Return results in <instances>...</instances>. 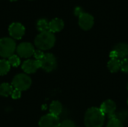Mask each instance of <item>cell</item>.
<instances>
[{"instance_id":"obj_1","label":"cell","mask_w":128,"mask_h":127,"mask_svg":"<svg viewBox=\"0 0 128 127\" xmlns=\"http://www.w3.org/2000/svg\"><path fill=\"white\" fill-rule=\"evenodd\" d=\"M105 121V115L100 108L88 109L85 115L84 122L86 127H102Z\"/></svg>"},{"instance_id":"obj_2","label":"cell","mask_w":128,"mask_h":127,"mask_svg":"<svg viewBox=\"0 0 128 127\" xmlns=\"http://www.w3.org/2000/svg\"><path fill=\"white\" fill-rule=\"evenodd\" d=\"M56 43V37L50 31L40 32L34 39V45L40 50H49L52 49Z\"/></svg>"},{"instance_id":"obj_3","label":"cell","mask_w":128,"mask_h":127,"mask_svg":"<svg viewBox=\"0 0 128 127\" xmlns=\"http://www.w3.org/2000/svg\"><path fill=\"white\" fill-rule=\"evenodd\" d=\"M16 50V44L14 40L11 37H3L0 39V56L8 58L14 55Z\"/></svg>"},{"instance_id":"obj_4","label":"cell","mask_w":128,"mask_h":127,"mask_svg":"<svg viewBox=\"0 0 128 127\" xmlns=\"http://www.w3.org/2000/svg\"><path fill=\"white\" fill-rule=\"evenodd\" d=\"M32 79L26 73H19L16 75L11 82L14 89L20 90L21 91L28 90L32 85Z\"/></svg>"},{"instance_id":"obj_5","label":"cell","mask_w":128,"mask_h":127,"mask_svg":"<svg viewBox=\"0 0 128 127\" xmlns=\"http://www.w3.org/2000/svg\"><path fill=\"white\" fill-rule=\"evenodd\" d=\"M40 61L41 68L47 73L53 71L57 67L56 58L52 53H45L44 58Z\"/></svg>"},{"instance_id":"obj_6","label":"cell","mask_w":128,"mask_h":127,"mask_svg":"<svg viewBox=\"0 0 128 127\" xmlns=\"http://www.w3.org/2000/svg\"><path fill=\"white\" fill-rule=\"evenodd\" d=\"M16 55L20 58H28L33 56L35 51L34 46L28 42H22L16 46Z\"/></svg>"},{"instance_id":"obj_7","label":"cell","mask_w":128,"mask_h":127,"mask_svg":"<svg viewBox=\"0 0 128 127\" xmlns=\"http://www.w3.org/2000/svg\"><path fill=\"white\" fill-rule=\"evenodd\" d=\"M40 127H60V120L59 118L51 114L46 115L39 121Z\"/></svg>"},{"instance_id":"obj_8","label":"cell","mask_w":128,"mask_h":127,"mask_svg":"<svg viewBox=\"0 0 128 127\" xmlns=\"http://www.w3.org/2000/svg\"><path fill=\"white\" fill-rule=\"evenodd\" d=\"M25 27L20 22H13L9 25L8 32L11 38L15 40L21 39L25 34Z\"/></svg>"},{"instance_id":"obj_9","label":"cell","mask_w":128,"mask_h":127,"mask_svg":"<svg viewBox=\"0 0 128 127\" xmlns=\"http://www.w3.org/2000/svg\"><path fill=\"white\" fill-rule=\"evenodd\" d=\"M22 70L26 74L34 73L39 68H41L40 61L35 59H27L22 64Z\"/></svg>"},{"instance_id":"obj_10","label":"cell","mask_w":128,"mask_h":127,"mask_svg":"<svg viewBox=\"0 0 128 127\" xmlns=\"http://www.w3.org/2000/svg\"><path fill=\"white\" fill-rule=\"evenodd\" d=\"M94 17L88 13L84 12L79 16V25L83 30L91 29L94 25Z\"/></svg>"},{"instance_id":"obj_11","label":"cell","mask_w":128,"mask_h":127,"mask_svg":"<svg viewBox=\"0 0 128 127\" xmlns=\"http://www.w3.org/2000/svg\"><path fill=\"white\" fill-rule=\"evenodd\" d=\"M100 110L104 115H107L110 118L111 116L115 115L116 111V104L112 100H107L104 101L100 106Z\"/></svg>"},{"instance_id":"obj_12","label":"cell","mask_w":128,"mask_h":127,"mask_svg":"<svg viewBox=\"0 0 128 127\" xmlns=\"http://www.w3.org/2000/svg\"><path fill=\"white\" fill-rule=\"evenodd\" d=\"M112 51L115 52L117 59H124L128 56V44L119 43L115 46Z\"/></svg>"},{"instance_id":"obj_13","label":"cell","mask_w":128,"mask_h":127,"mask_svg":"<svg viewBox=\"0 0 128 127\" xmlns=\"http://www.w3.org/2000/svg\"><path fill=\"white\" fill-rule=\"evenodd\" d=\"M64 21L59 18H55L49 22V31L52 33L59 32L64 28Z\"/></svg>"},{"instance_id":"obj_14","label":"cell","mask_w":128,"mask_h":127,"mask_svg":"<svg viewBox=\"0 0 128 127\" xmlns=\"http://www.w3.org/2000/svg\"><path fill=\"white\" fill-rule=\"evenodd\" d=\"M14 91V87L11 84L8 82H4L0 85V96L8 97L11 96V94Z\"/></svg>"},{"instance_id":"obj_15","label":"cell","mask_w":128,"mask_h":127,"mask_svg":"<svg viewBox=\"0 0 128 127\" xmlns=\"http://www.w3.org/2000/svg\"><path fill=\"white\" fill-rule=\"evenodd\" d=\"M62 112V105L59 101L55 100L50 106V114L58 117Z\"/></svg>"},{"instance_id":"obj_16","label":"cell","mask_w":128,"mask_h":127,"mask_svg":"<svg viewBox=\"0 0 128 127\" xmlns=\"http://www.w3.org/2000/svg\"><path fill=\"white\" fill-rule=\"evenodd\" d=\"M107 67L111 73H117L121 69V61L117 58H111L107 64Z\"/></svg>"},{"instance_id":"obj_17","label":"cell","mask_w":128,"mask_h":127,"mask_svg":"<svg viewBox=\"0 0 128 127\" xmlns=\"http://www.w3.org/2000/svg\"><path fill=\"white\" fill-rule=\"evenodd\" d=\"M111 118H116L118 121H120L122 124L127 123L128 121V110L123 109L117 113L116 112L115 115L111 116L109 119H111Z\"/></svg>"},{"instance_id":"obj_18","label":"cell","mask_w":128,"mask_h":127,"mask_svg":"<svg viewBox=\"0 0 128 127\" xmlns=\"http://www.w3.org/2000/svg\"><path fill=\"white\" fill-rule=\"evenodd\" d=\"M10 65L8 60L1 59L0 60V76H4L8 74L10 71Z\"/></svg>"},{"instance_id":"obj_19","label":"cell","mask_w":128,"mask_h":127,"mask_svg":"<svg viewBox=\"0 0 128 127\" xmlns=\"http://www.w3.org/2000/svg\"><path fill=\"white\" fill-rule=\"evenodd\" d=\"M37 29L40 32L49 31V22L45 19H40L37 22Z\"/></svg>"},{"instance_id":"obj_20","label":"cell","mask_w":128,"mask_h":127,"mask_svg":"<svg viewBox=\"0 0 128 127\" xmlns=\"http://www.w3.org/2000/svg\"><path fill=\"white\" fill-rule=\"evenodd\" d=\"M8 61L10 67H17L21 64L20 58L17 55H15V54L13 55H11L10 57H9Z\"/></svg>"},{"instance_id":"obj_21","label":"cell","mask_w":128,"mask_h":127,"mask_svg":"<svg viewBox=\"0 0 128 127\" xmlns=\"http://www.w3.org/2000/svg\"><path fill=\"white\" fill-rule=\"evenodd\" d=\"M106 127H124L123 124L116 118H111L109 120Z\"/></svg>"},{"instance_id":"obj_22","label":"cell","mask_w":128,"mask_h":127,"mask_svg":"<svg viewBox=\"0 0 128 127\" xmlns=\"http://www.w3.org/2000/svg\"><path fill=\"white\" fill-rule=\"evenodd\" d=\"M44 55H45V53H44L42 50L37 49V50H35V51H34L33 56H34V59H35V60L40 61V60L44 58Z\"/></svg>"},{"instance_id":"obj_23","label":"cell","mask_w":128,"mask_h":127,"mask_svg":"<svg viewBox=\"0 0 128 127\" xmlns=\"http://www.w3.org/2000/svg\"><path fill=\"white\" fill-rule=\"evenodd\" d=\"M121 70L124 73H128V58L122 59L121 61Z\"/></svg>"},{"instance_id":"obj_24","label":"cell","mask_w":128,"mask_h":127,"mask_svg":"<svg viewBox=\"0 0 128 127\" xmlns=\"http://www.w3.org/2000/svg\"><path fill=\"white\" fill-rule=\"evenodd\" d=\"M60 127H76L75 126V124L71 120H64L63 121L61 124Z\"/></svg>"},{"instance_id":"obj_25","label":"cell","mask_w":128,"mask_h":127,"mask_svg":"<svg viewBox=\"0 0 128 127\" xmlns=\"http://www.w3.org/2000/svg\"><path fill=\"white\" fill-rule=\"evenodd\" d=\"M21 91L20 90H17V89H14L12 94H11V97L12 99L14 100H17V99H20V97H21Z\"/></svg>"},{"instance_id":"obj_26","label":"cell","mask_w":128,"mask_h":127,"mask_svg":"<svg viewBox=\"0 0 128 127\" xmlns=\"http://www.w3.org/2000/svg\"><path fill=\"white\" fill-rule=\"evenodd\" d=\"M84 12H83V10L81 7H76L75 9H74V14L77 16H80L81 14H82Z\"/></svg>"},{"instance_id":"obj_27","label":"cell","mask_w":128,"mask_h":127,"mask_svg":"<svg viewBox=\"0 0 128 127\" xmlns=\"http://www.w3.org/2000/svg\"><path fill=\"white\" fill-rule=\"evenodd\" d=\"M10 1H17V0H10Z\"/></svg>"},{"instance_id":"obj_28","label":"cell","mask_w":128,"mask_h":127,"mask_svg":"<svg viewBox=\"0 0 128 127\" xmlns=\"http://www.w3.org/2000/svg\"><path fill=\"white\" fill-rule=\"evenodd\" d=\"M127 88H128V85H127Z\"/></svg>"},{"instance_id":"obj_29","label":"cell","mask_w":128,"mask_h":127,"mask_svg":"<svg viewBox=\"0 0 128 127\" xmlns=\"http://www.w3.org/2000/svg\"></svg>"}]
</instances>
